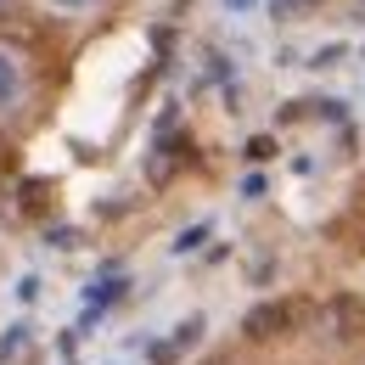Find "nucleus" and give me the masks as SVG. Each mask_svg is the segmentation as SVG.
<instances>
[{"instance_id": "423d86ee", "label": "nucleus", "mask_w": 365, "mask_h": 365, "mask_svg": "<svg viewBox=\"0 0 365 365\" xmlns=\"http://www.w3.org/2000/svg\"><path fill=\"white\" fill-rule=\"evenodd\" d=\"M225 6H253V0H225Z\"/></svg>"}, {"instance_id": "7ed1b4c3", "label": "nucleus", "mask_w": 365, "mask_h": 365, "mask_svg": "<svg viewBox=\"0 0 365 365\" xmlns=\"http://www.w3.org/2000/svg\"><path fill=\"white\" fill-rule=\"evenodd\" d=\"M17 101V62L0 51V107H11Z\"/></svg>"}, {"instance_id": "39448f33", "label": "nucleus", "mask_w": 365, "mask_h": 365, "mask_svg": "<svg viewBox=\"0 0 365 365\" xmlns=\"http://www.w3.org/2000/svg\"><path fill=\"white\" fill-rule=\"evenodd\" d=\"M51 6H62V11H85V6H96V0H51Z\"/></svg>"}, {"instance_id": "f03ea898", "label": "nucleus", "mask_w": 365, "mask_h": 365, "mask_svg": "<svg viewBox=\"0 0 365 365\" xmlns=\"http://www.w3.org/2000/svg\"><path fill=\"white\" fill-rule=\"evenodd\" d=\"M331 331L343 337V343H354V337H365V298H354V292H343V298H331Z\"/></svg>"}, {"instance_id": "20e7f679", "label": "nucleus", "mask_w": 365, "mask_h": 365, "mask_svg": "<svg viewBox=\"0 0 365 365\" xmlns=\"http://www.w3.org/2000/svg\"><path fill=\"white\" fill-rule=\"evenodd\" d=\"M270 152H275V140H270V135H253V140H247V158H253V163H264Z\"/></svg>"}, {"instance_id": "f257e3e1", "label": "nucleus", "mask_w": 365, "mask_h": 365, "mask_svg": "<svg viewBox=\"0 0 365 365\" xmlns=\"http://www.w3.org/2000/svg\"><path fill=\"white\" fill-rule=\"evenodd\" d=\"M298 304L292 298H270V304H253L247 315H242V331L253 337V343H264V337H281V331H292L298 326Z\"/></svg>"}]
</instances>
